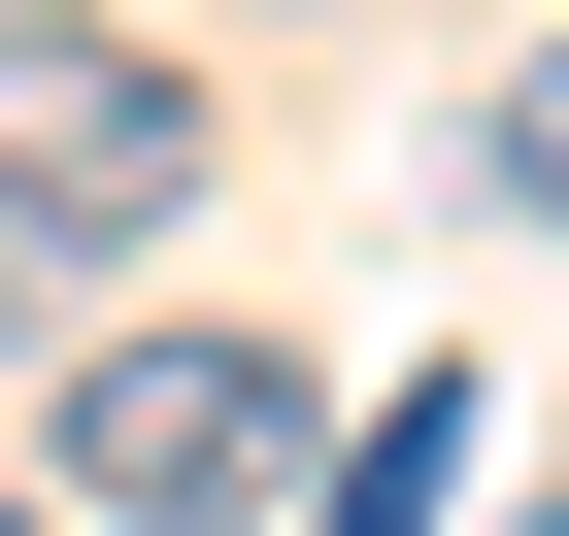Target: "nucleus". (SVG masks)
I'll return each instance as SVG.
<instances>
[{"mask_svg": "<svg viewBox=\"0 0 569 536\" xmlns=\"http://www.w3.org/2000/svg\"><path fill=\"white\" fill-rule=\"evenodd\" d=\"M201 68L168 34H101V0H34V34H0V336H34V302H101V268L201 201Z\"/></svg>", "mask_w": 569, "mask_h": 536, "instance_id": "obj_1", "label": "nucleus"}, {"mask_svg": "<svg viewBox=\"0 0 569 536\" xmlns=\"http://www.w3.org/2000/svg\"><path fill=\"white\" fill-rule=\"evenodd\" d=\"M0 536H68V503H34V469H0Z\"/></svg>", "mask_w": 569, "mask_h": 536, "instance_id": "obj_5", "label": "nucleus"}, {"mask_svg": "<svg viewBox=\"0 0 569 536\" xmlns=\"http://www.w3.org/2000/svg\"><path fill=\"white\" fill-rule=\"evenodd\" d=\"M502 536H569V469H536V503H502Z\"/></svg>", "mask_w": 569, "mask_h": 536, "instance_id": "obj_6", "label": "nucleus"}, {"mask_svg": "<svg viewBox=\"0 0 569 536\" xmlns=\"http://www.w3.org/2000/svg\"><path fill=\"white\" fill-rule=\"evenodd\" d=\"M302 469H336L302 336H68V436H34V503H68V536H268Z\"/></svg>", "mask_w": 569, "mask_h": 536, "instance_id": "obj_2", "label": "nucleus"}, {"mask_svg": "<svg viewBox=\"0 0 569 536\" xmlns=\"http://www.w3.org/2000/svg\"><path fill=\"white\" fill-rule=\"evenodd\" d=\"M436 503H469V436H436V403H402V436H336V469H302V536H436Z\"/></svg>", "mask_w": 569, "mask_h": 536, "instance_id": "obj_4", "label": "nucleus"}, {"mask_svg": "<svg viewBox=\"0 0 569 536\" xmlns=\"http://www.w3.org/2000/svg\"><path fill=\"white\" fill-rule=\"evenodd\" d=\"M0 34H34V0H0Z\"/></svg>", "mask_w": 569, "mask_h": 536, "instance_id": "obj_7", "label": "nucleus"}, {"mask_svg": "<svg viewBox=\"0 0 569 536\" xmlns=\"http://www.w3.org/2000/svg\"><path fill=\"white\" fill-rule=\"evenodd\" d=\"M436 168H469V235H569V34H536V68H502V101L436 135Z\"/></svg>", "mask_w": 569, "mask_h": 536, "instance_id": "obj_3", "label": "nucleus"}]
</instances>
